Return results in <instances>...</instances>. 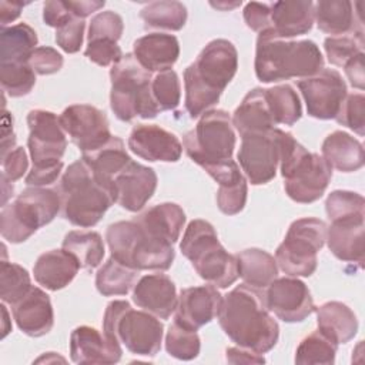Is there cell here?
<instances>
[{
	"instance_id": "1",
	"label": "cell",
	"mask_w": 365,
	"mask_h": 365,
	"mask_svg": "<svg viewBox=\"0 0 365 365\" xmlns=\"http://www.w3.org/2000/svg\"><path fill=\"white\" fill-rule=\"evenodd\" d=\"M217 317L224 334L238 346L265 354L278 342L279 327L267 308L264 289L237 285L222 297Z\"/></svg>"
},
{
	"instance_id": "2",
	"label": "cell",
	"mask_w": 365,
	"mask_h": 365,
	"mask_svg": "<svg viewBox=\"0 0 365 365\" xmlns=\"http://www.w3.org/2000/svg\"><path fill=\"white\" fill-rule=\"evenodd\" d=\"M187 155L202 167L218 185L235 181L242 175L232 160L235 148V131L230 114L225 110H208L197 125L182 137Z\"/></svg>"
},
{
	"instance_id": "3",
	"label": "cell",
	"mask_w": 365,
	"mask_h": 365,
	"mask_svg": "<svg viewBox=\"0 0 365 365\" xmlns=\"http://www.w3.org/2000/svg\"><path fill=\"white\" fill-rule=\"evenodd\" d=\"M238 68L235 46L225 38L210 41L197 60L184 70L185 110L197 118L220 101Z\"/></svg>"
},
{
	"instance_id": "4",
	"label": "cell",
	"mask_w": 365,
	"mask_h": 365,
	"mask_svg": "<svg viewBox=\"0 0 365 365\" xmlns=\"http://www.w3.org/2000/svg\"><path fill=\"white\" fill-rule=\"evenodd\" d=\"M254 67L262 83L308 78L324 68V57L312 40L281 38L269 27L258 33Z\"/></svg>"
},
{
	"instance_id": "5",
	"label": "cell",
	"mask_w": 365,
	"mask_h": 365,
	"mask_svg": "<svg viewBox=\"0 0 365 365\" xmlns=\"http://www.w3.org/2000/svg\"><path fill=\"white\" fill-rule=\"evenodd\" d=\"M63 217L76 227H94L115 202L113 190L101 184L86 160L68 165L58 184Z\"/></svg>"
},
{
	"instance_id": "6",
	"label": "cell",
	"mask_w": 365,
	"mask_h": 365,
	"mask_svg": "<svg viewBox=\"0 0 365 365\" xmlns=\"http://www.w3.org/2000/svg\"><path fill=\"white\" fill-rule=\"evenodd\" d=\"M180 250L197 274L217 288H228L240 277L237 257L221 245L212 224L205 220H192L187 225Z\"/></svg>"
},
{
	"instance_id": "7",
	"label": "cell",
	"mask_w": 365,
	"mask_h": 365,
	"mask_svg": "<svg viewBox=\"0 0 365 365\" xmlns=\"http://www.w3.org/2000/svg\"><path fill=\"white\" fill-rule=\"evenodd\" d=\"M103 334L115 346L140 356H154L161 349L164 327L155 315L133 309L128 301H111L103 317Z\"/></svg>"
},
{
	"instance_id": "8",
	"label": "cell",
	"mask_w": 365,
	"mask_h": 365,
	"mask_svg": "<svg viewBox=\"0 0 365 365\" xmlns=\"http://www.w3.org/2000/svg\"><path fill=\"white\" fill-rule=\"evenodd\" d=\"M279 171L287 195L299 204L319 200L332 177L331 165L317 153H309L291 133H284Z\"/></svg>"
},
{
	"instance_id": "9",
	"label": "cell",
	"mask_w": 365,
	"mask_h": 365,
	"mask_svg": "<svg viewBox=\"0 0 365 365\" xmlns=\"http://www.w3.org/2000/svg\"><path fill=\"white\" fill-rule=\"evenodd\" d=\"M151 73L127 53L110 68V107L121 121L154 118L160 110L151 94Z\"/></svg>"
},
{
	"instance_id": "10",
	"label": "cell",
	"mask_w": 365,
	"mask_h": 365,
	"mask_svg": "<svg viewBox=\"0 0 365 365\" xmlns=\"http://www.w3.org/2000/svg\"><path fill=\"white\" fill-rule=\"evenodd\" d=\"M106 241L111 257L137 271H167L175 258L173 244L151 237L134 220L110 224Z\"/></svg>"
},
{
	"instance_id": "11",
	"label": "cell",
	"mask_w": 365,
	"mask_h": 365,
	"mask_svg": "<svg viewBox=\"0 0 365 365\" xmlns=\"http://www.w3.org/2000/svg\"><path fill=\"white\" fill-rule=\"evenodd\" d=\"M60 210L61 198L57 190L29 187L13 202L1 208V237L11 244L24 242L40 227L51 222Z\"/></svg>"
},
{
	"instance_id": "12",
	"label": "cell",
	"mask_w": 365,
	"mask_h": 365,
	"mask_svg": "<svg viewBox=\"0 0 365 365\" xmlns=\"http://www.w3.org/2000/svg\"><path fill=\"white\" fill-rule=\"evenodd\" d=\"M327 230L319 218L295 220L275 251L278 268L288 277H311L317 269V254L327 241Z\"/></svg>"
},
{
	"instance_id": "13",
	"label": "cell",
	"mask_w": 365,
	"mask_h": 365,
	"mask_svg": "<svg viewBox=\"0 0 365 365\" xmlns=\"http://www.w3.org/2000/svg\"><path fill=\"white\" fill-rule=\"evenodd\" d=\"M284 130L271 128L241 137L238 163L252 185L269 182L279 167Z\"/></svg>"
},
{
	"instance_id": "14",
	"label": "cell",
	"mask_w": 365,
	"mask_h": 365,
	"mask_svg": "<svg viewBox=\"0 0 365 365\" xmlns=\"http://www.w3.org/2000/svg\"><path fill=\"white\" fill-rule=\"evenodd\" d=\"M27 125L30 130L27 147L33 167H51L61 163L67 138L58 117L47 110H31L27 114Z\"/></svg>"
},
{
	"instance_id": "15",
	"label": "cell",
	"mask_w": 365,
	"mask_h": 365,
	"mask_svg": "<svg viewBox=\"0 0 365 365\" xmlns=\"http://www.w3.org/2000/svg\"><path fill=\"white\" fill-rule=\"evenodd\" d=\"M64 133L81 153L104 145L110 138V125L104 111L90 104H73L58 115Z\"/></svg>"
},
{
	"instance_id": "16",
	"label": "cell",
	"mask_w": 365,
	"mask_h": 365,
	"mask_svg": "<svg viewBox=\"0 0 365 365\" xmlns=\"http://www.w3.org/2000/svg\"><path fill=\"white\" fill-rule=\"evenodd\" d=\"M298 88L304 97L308 115L318 120L335 118L346 97V84L334 68H322L318 74L301 78Z\"/></svg>"
},
{
	"instance_id": "17",
	"label": "cell",
	"mask_w": 365,
	"mask_h": 365,
	"mask_svg": "<svg viewBox=\"0 0 365 365\" xmlns=\"http://www.w3.org/2000/svg\"><path fill=\"white\" fill-rule=\"evenodd\" d=\"M265 304L269 312L288 324L301 322L315 311L308 287L297 277L275 278L267 287Z\"/></svg>"
},
{
	"instance_id": "18",
	"label": "cell",
	"mask_w": 365,
	"mask_h": 365,
	"mask_svg": "<svg viewBox=\"0 0 365 365\" xmlns=\"http://www.w3.org/2000/svg\"><path fill=\"white\" fill-rule=\"evenodd\" d=\"M128 148L143 160L175 163L182 154L178 137L155 124H137L128 137Z\"/></svg>"
},
{
	"instance_id": "19",
	"label": "cell",
	"mask_w": 365,
	"mask_h": 365,
	"mask_svg": "<svg viewBox=\"0 0 365 365\" xmlns=\"http://www.w3.org/2000/svg\"><path fill=\"white\" fill-rule=\"evenodd\" d=\"M115 202L131 212L144 208L157 188V174L151 167L130 161L115 177Z\"/></svg>"
},
{
	"instance_id": "20",
	"label": "cell",
	"mask_w": 365,
	"mask_h": 365,
	"mask_svg": "<svg viewBox=\"0 0 365 365\" xmlns=\"http://www.w3.org/2000/svg\"><path fill=\"white\" fill-rule=\"evenodd\" d=\"M221 299L222 295L211 284L185 288L178 295L174 319L197 331L217 317Z\"/></svg>"
},
{
	"instance_id": "21",
	"label": "cell",
	"mask_w": 365,
	"mask_h": 365,
	"mask_svg": "<svg viewBox=\"0 0 365 365\" xmlns=\"http://www.w3.org/2000/svg\"><path fill=\"white\" fill-rule=\"evenodd\" d=\"M175 284L165 274H148L138 279L133 289V302L141 309L167 319L177 307Z\"/></svg>"
},
{
	"instance_id": "22",
	"label": "cell",
	"mask_w": 365,
	"mask_h": 365,
	"mask_svg": "<svg viewBox=\"0 0 365 365\" xmlns=\"http://www.w3.org/2000/svg\"><path fill=\"white\" fill-rule=\"evenodd\" d=\"M11 312L19 329L29 336H43L54 325L50 297L38 287H31L21 299L13 304Z\"/></svg>"
},
{
	"instance_id": "23",
	"label": "cell",
	"mask_w": 365,
	"mask_h": 365,
	"mask_svg": "<svg viewBox=\"0 0 365 365\" xmlns=\"http://www.w3.org/2000/svg\"><path fill=\"white\" fill-rule=\"evenodd\" d=\"M364 215H352L331 221L327 230L329 251L341 261L364 265Z\"/></svg>"
},
{
	"instance_id": "24",
	"label": "cell",
	"mask_w": 365,
	"mask_h": 365,
	"mask_svg": "<svg viewBox=\"0 0 365 365\" xmlns=\"http://www.w3.org/2000/svg\"><path fill=\"white\" fill-rule=\"evenodd\" d=\"M121 354V346L113 345L93 327H77L70 335V358L74 364H115Z\"/></svg>"
},
{
	"instance_id": "25",
	"label": "cell",
	"mask_w": 365,
	"mask_h": 365,
	"mask_svg": "<svg viewBox=\"0 0 365 365\" xmlns=\"http://www.w3.org/2000/svg\"><path fill=\"white\" fill-rule=\"evenodd\" d=\"M133 54L147 71L161 73L171 70L178 60L180 43L173 34L150 33L134 41Z\"/></svg>"
},
{
	"instance_id": "26",
	"label": "cell",
	"mask_w": 365,
	"mask_h": 365,
	"mask_svg": "<svg viewBox=\"0 0 365 365\" xmlns=\"http://www.w3.org/2000/svg\"><path fill=\"white\" fill-rule=\"evenodd\" d=\"M314 24L311 0H285L271 3V29L281 38L307 34Z\"/></svg>"
},
{
	"instance_id": "27",
	"label": "cell",
	"mask_w": 365,
	"mask_h": 365,
	"mask_svg": "<svg viewBox=\"0 0 365 365\" xmlns=\"http://www.w3.org/2000/svg\"><path fill=\"white\" fill-rule=\"evenodd\" d=\"M80 268L77 258L61 248L43 252L33 267V274L38 285L58 291L74 279Z\"/></svg>"
},
{
	"instance_id": "28",
	"label": "cell",
	"mask_w": 365,
	"mask_h": 365,
	"mask_svg": "<svg viewBox=\"0 0 365 365\" xmlns=\"http://www.w3.org/2000/svg\"><path fill=\"white\" fill-rule=\"evenodd\" d=\"M314 20L321 31L331 36L364 31L361 10L354 11V4L348 0H319L314 3Z\"/></svg>"
},
{
	"instance_id": "29",
	"label": "cell",
	"mask_w": 365,
	"mask_h": 365,
	"mask_svg": "<svg viewBox=\"0 0 365 365\" xmlns=\"http://www.w3.org/2000/svg\"><path fill=\"white\" fill-rule=\"evenodd\" d=\"M134 221L151 237L175 244L185 224V212L175 202H161L137 215Z\"/></svg>"
},
{
	"instance_id": "30",
	"label": "cell",
	"mask_w": 365,
	"mask_h": 365,
	"mask_svg": "<svg viewBox=\"0 0 365 365\" xmlns=\"http://www.w3.org/2000/svg\"><path fill=\"white\" fill-rule=\"evenodd\" d=\"M231 121L241 137L275 128L265 88L257 87L248 91L241 104L235 108Z\"/></svg>"
},
{
	"instance_id": "31",
	"label": "cell",
	"mask_w": 365,
	"mask_h": 365,
	"mask_svg": "<svg viewBox=\"0 0 365 365\" xmlns=\"http://www.w3.org/2000/svg\"><path fill=\"white\" fill-rule=\"evenodd\" d=\"M81 158L86 160L91 167L96 178L113 190L114 194V177L131 161L125 151L124 141L117 135H111V138L100 148L90 153H83Z\"/></svg>"
},
{
	"instance_id": "32",
	"label": "cell",
	"mask_w": 365,
	"mask_h": 365,
	"mask_svg": "<svg viewBox=\"0 0 365 365\" xmlns=\"http://www.w3.org/2000/svg\"><path fill=\"white\" fill-rule=\"evenodd\" d=\"M321 153L331 168H335L341 173L358 171L362 168L365 160L364 145L361 141L339 130L325 137Z\"/></svg>"
},
{
	"instance_id": "33",
	"label": "cell",
	"mask_w": 365,
	"mask_h": 365,
	"mask_svg": "<svg viewBox=\"0 0 365 365\" xmlns=\"http://www.w3.org/2000/svg\"><path fill=\"white\" fill-rule=\"evenodd\" d=\"M315 312L318 329L338 345L349 342L356 335L358 319L348 305L339 301H328L315 307Z\"/></svg>"
},
{
	"instance_id": "34",
	"label": "cell",
	"mask_w": 365,
	"mask_h": 365,
	"mask_svg": "<svg viewBox=\"0 0 365 365\" xmlns=\"http://www.w3.org/2000/svg\"><path fill=\"white\" fill-rule=\"evenodd\" d=\"M37 34L27 23L0 29V64L29 63L37 48Z\"/></svg>"
},
{
	"instance_id": "35",
	"label": "cell",
	"mask_w": 365,
	"mask_h": 365,
	"mask_svg": "<svg viewBox=\"0 0 365 365\" xmlns=\"http://www.w3.org/2000/svg\"><path fill=\"white\" fill-rule=\"evenodd\" d=\"M240 277L244 284L265 289L278 275L275 258L261 248H247L237 255Z\"/></svg>"
},
{
	"instance_id": "36",
	"label": "cell",
	"mask_w": 365,
	"mask_h": 365,
	"mask_svg": "<svg viewBox=\"0 0 365 365\" xmlns=\"http://www.w3.org/2000/svg\"><path fill=\"white\" fill-rule=\"evenodd\" d=\"M63 250L74 255L84 269H93L100 265L104 257V242L96 231H70L63 240Z\"/></svg>"
},
{
	"instance_id": "37",
	"label": "cell",
	"mask_w": 365,
	"mask_h": 365,
	"mask_svg": "<svg viewBox=\"0 0 365 365\" xmlns=\"http://www.w3.org/2000/svg\"><path fill=\"white\" fill-rule=\"evenodd\" d=\"M137 269L110 257L96 274L97 291L104 297L125 295L138 277Z\"/></svg>"
},
{
	"instance_id": "38",
	"label": "cell",
	"mask_w": 365,
	"mask_h": 365,
	"mask_svg": "<svg viewBox=\"0 0 365 365\" xmlns=\"http://www.w3.org/2000/svg\"><path fill=\"white\" fill-rule=\"evenodd\" d=\"M140 17L143 19L145 29L178 31L185 26L187 7L175 0L153 1L141 9Z\"/></svg>"
},
{
	"instance_id": "39",
	"label": "cell",
	"mask_w": 365,
	"mask_h": 365,
	"mask_svg": "<svg viewBox=\"0 0 365 365\" xmlns=\"http://www.w3.org/2000/svg\"><path fill=\"white\" fill-rule=\"evenodd\" d=\"M267 101L271 110L275 125H292L302 115V106L299 97L292 86L279 84L271 88H265Z\"/></svg>"
},
{
	"instance_id": "40",
	"label": "cell",
	"mask_w": 365,
	"mask_h": 365,
	"mask_svg": "<svg viewBox=\"0 0 365 365\" xmlns=\"http://www.w3.org/2000/svg\"><path fill=\"white\" fill-rule=\"evenodd\" d=\"M336 349L338 344L317 329L299 342L295 352V362L332 365L335 362Z\"/></svg>"
},
{
	"instance_id": "41",
	"label": "cell",
	"mask_w": 365,
	"mask_h": 365,
	"mask_svg": "<svg viewBox=\"0 0 365 365\" xmlns=\"http://www.w3.org/2000/svg\"><path fill=\"white\" fill-rule=\"evenodd\" d=\"M30 274L19 264L1 261L0 268V298L4 304L13 305L31 288Z\"/></svg>"
},
{
	"instance_id": "42",
	"label": "cell",
	"mask_w": 365,
	"mask_h": 365,
	"mask_svg": "<svg viewBox=\"0 0 365 365\" xmlns=\"http://www.w3.org/2000/svg\"><path fill=\"white\" fill-rule=\"evenodd\" d=\"M201 341L197 331H192L178 321H173L165 334L167 352L181 361H191L198 356Z\"/></svg>"
},
{
	"instance_id": "43",
	"label": "cell",
	"mask_w": 365,
	"mask_h": 365,
	"mask_svg": "<svg viewBox=\"0 0 365 365\" xmlns=\"http://www.w3.org/2000/svg\"><path fill=\"white\" fill-rule=\"evenodd\" d=\"M364 31L329 36L324 40V50L332 66L344 67L352 57L364 53Z\"/></svg>"
},
{
	"instance_id": "44",
	"label": "cell",
	"mask_w": 365,
	"mask_h": 365,
	"mask_svg": "<svg viewBox=\"0 0 365 365\" xmlns=\"http://www.w3.org/2000/svg\"><path fill=\"white\" fill-rule=\"evenodd\" d=\"M0 83L10 97H23L33 90L36 73L29 63L0 64Z\"/></svg>"
},
{
	"instance_id": "45",
	"label": "cell",
	"mask_w": 365,
	"mask_h": 365,
	"mask_svg": "<svg viewBox=\"0 0 365 365\" xmlns=\"http://www.w3.org/2000/svg\"><path fill=\"white\" fill-rule=\"evenodd\" d=\"M151 94L161 111L174 110L180 104L181 83L174 70L157 73L151 78Z\"/></svg>"
},
{
	"instance_id": "46",
	"label": "cell",
	"mask_w": 365,
	"mask_h": 365,
	"mask_svg": "<svg viewBox=\"0 0 365 365\" xmlns=\"http://www.w3.org/2000/svg\"><path fill=\"white\" fill-rule=\"evenodd\" d=\"M365 200L361 194L345 190L332 191L325 201V211L329 221L352 217V215H365Z\"/></svg>"
},
{
	"instance_id": "47",
	"label": "cell",
	"mask_w": 365,
	"mask_h": 365,
	"mask_svg": "<svg viewBox=\"0 0 365 365\" xmlns=\"http://www.w3.org/2000/svg\"><path fill=\"white\" fill-rule=\"evenodd\" d=\"M247 178L242 174L235 181L218 185L217 205L221 212L227 215H235L244 210L247 202Z\"/></svg>"
},
{
	"instance_id": "48",
	"label": "cell",
	"mask_w": 365,
	"mask_h": 365,
	"mask_svg": "<svg viewBox=\"0 0 365 365\" xmlns=\"http://www.w3.org/2000/svg\"><path fill=\"white\" fill-rule=\"evenodd\" d=\"M124 30V23L120 14L111 10L100 11L97 13L88 27V34L87 38L88 41L93 40H111V41H118Z\"/></svg>"
},
{
	"instance_id": "49",
	"label": "cell",
	"mask_w": 365,
	"mask_h": 365,
	"mask_svg": "<svg viewBox=\"0 0 365 365\" xmlns=\"http://www.w3.org/2000/svg\"><path fill=\"white\" fill-rule=\"evenodd\" d=\"M335 120L358 135L365 133V97L362 93L346 94Z\"/></svg>"
},
{
	"instance_id": "50",
	"label": "cell",
	"mask_w": 365,
	"mask_h": 365,
	"mask_svg": "<svg viewBox=\"0 0 365 365\" xmlns=\"http://www.w3.org/2000/svg\"><path fill=\"white\" fill-rule=\"evenodd\" d=\"M84 29H86V21L83 19L71 17L63 26L56 29L57 46L68 54L77 53L83 46Z\"/></svg>"
},
{
	"instance_id": "51",
	"label": "cell",
	"mask_w": 365,
	"mask_h": 365,
	"mask_svg": "<svg viewBox=\"0 0 365 365\" xmlns=\"http://www.w3.org/2000/svg\"><path fill=\"white\" fill-rule=\"evenodd\" d=\"M84 54L90 61L101 67L114 66L123 58V51L120 46L117 44V41H111V40L88 41Z\"/></svg>"
},
{
	"instance_id": "52",
	"label": "cell",
	"mask_w": 365,
	"mask_h": 365,
	"mask_svg": "<svg viewBox=\"0 0 365 365\" xmlns=\"http://www.w3.org/2000/svg\"><path fill=\"white\" fill-rule=\"evenodd\" d=\"M63 63V56L56 48L47 46L37 47L29 60L30 67L38 76H50L60 71Z\"/></svg>"
},
{
	"instance_id": "53",
	"label": "cell",
	"mask_w": 365,
	"mask_h": 365,
	"mask_svg": "<svg viewBox=\"0 0 365 365\" xmlns=\"http://www.w3.org/2000/svg\"><path fill=\"white\" fill-rule=\"evenodd\" d=\"M0 163H1V168H3L1 174L11 182L17 181L27 171V167H29L27 153L23 147H14L13 150H10L9 153L1 155Z\"/></svg>"
},
{
	"instance_id": "54",
	"label": "cell",
	"mask_w": 365,
	"mask_h": 365,
	"mask_svg": "<svg viewBox=\"0 0 365 365\" xmlns=\"http://www.w3.org/2000/svg\"><path fill=\"white\" fill-rule=\"evenodd\" d=\"M242 14L245 24L257 33H261L271 27V4L268 3H247Z\"/></svg>"
},
{
	"instance_id": "55",
	"label": "cell",
	"mask_w": 365,
	"mask_h": 365,
	"mask_svg": "<svg viewBox=\"0 0 365 365\" xmlns=\"http://www.w3.org/2000/svg\"><path fill=\"white\" fill-rule=\"evenodd\" d=\"M74 17L68 7L66 6V1L61 0H48L43 4V20L50 27H60L67 20Z\"/></svg>"
},
{
	"instance_id": "56",
	"label": "cell",
	"mask_w": 365,
	"mask_h": 365,
	"mask_svg": "<svg viewBox=\"0 0 365 365\" xmlns=\"http://www.w3.org/2000/svg\"><path fill=\"white\" fill-rule=\"evenodd\" d=\"M61 170H63V161L51 167H31L24 181L29 187H46L57 181Z\"/></svg>"
},
{
	"instance_id": "57",
	"label": "cell",
	"mask_w": 365,
	"mask_h": 365,
	"mask_svg": "<svg viewBox=\"0 0 365 365\" xmlns=\"http://www.w3.org/2000/svg\"><path fill=\"white\" fill-rule=\"evenodd\" d=\"M345 74L352 87L364 90L365 87V74H364V53L356 54L344 66Z\"/></svg>"
},
{
	"instance_id": "58",
	"label": "cell",
	"mask_w": 365,
	"mask_h": 365,
	"mask_svg": "<svg viewBox=\"0 0 365 365\" xmlns=\"http://www.w3.org/2000/svg\"><path fill=\"white\" fill-rule=\"evenodd\" d=\"M225 359L230 364H264L262 354H257L242 346H232L225 351Z\"/></svg>"
},
{
	"instance_id": "59",
	"label": "cell",
	"mask_w": 365,
	"mask_h": 365,
	"mask_svg": "<svg viewBox=\"0 0 365 365\" xmlns=\"http://www.w3.org/2000/svg\"><path fill=\"white\" fill-rule=\"evenodd\" d=\"M106 4V1H96V0H81V1H73V0H68L66 1V6L68 7V10L71 11V14L74 17H78V19H86L88 17L90 14H93L94 11H98L100 9H103Z\"/></svg>"
},
{
	"instance_id": "60",
	"label": "cell",
	"mask_w": 365,
	"mask_h": 365,
	"mask_svg": "<svg viewBox=\"0 0 365 365\" xmlns=\"http://www.w3.org/2000/svg\"><path fill=\"white\" fill-rule=\"evenodd\" d=\"M27 3H21V1H7V0H1L0 1V23H1V27H7L9 23L14 21L23 7L26 6Z\"/></svg>"
},
{
	"instance_id": "61",
	"label": "cell",
	"mask_w": 365,
	"mask_h": 365,
	"mask_svg": "<svg viewBox=\"0 0 365 365\" xmlns=\"http://www.w3.org/2000/svg\"><path fill=\"white\" fill-rule=\"evenodd\" d=\"M211 6L212 7H217V9H221V10H230V9H234V7H237V6H241V1H235V3H211Z\"/></svg>"
}]
</instances>
